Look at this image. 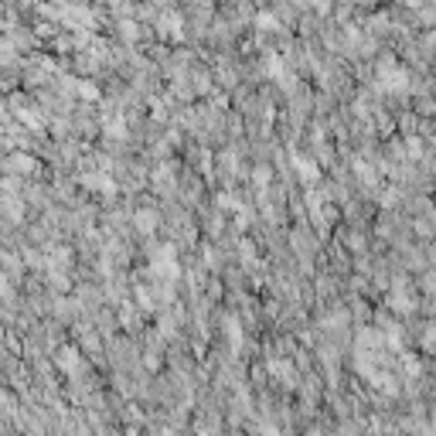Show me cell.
I'll return each instance as SVG.
<instances>
[{
    "label": "cell",
    "mask_w": 436,
    "mask_h": 436,
    "mask_svg": "<svg viewBox=\"0 0 436 436\" xmlns=\"http://www.w3.org/2000/svg\"><path fill=\"white\" fill-rule=\"evenodd\" d=\"M297 171L303 174L307 181H314V177H317V167H314V161H307V157H303V161H297Z\"/></svg>",
    "instance_id": "cell-3"
},
{
    "label": "cell",
    "mask_w": 436,
    "mask_h": 436,
    "mask_svg": "<svg viewBox=\"0 0 436 436\" xmlns=\"http://www.w3.org/2000/svg\"><path fill=\"white\" fill-rule=\"evenodd\" d=\"M31 157H21V153H17V157H11V161H7V167H11V171H31Z\"/></svg>",
    "instance_id": "cell-2"
},
{
    "label": "cell",
    "mask_w": 436,
    "mask_h": 436,
    "mask_svg": "<svg viewBox=\"0 0 436 436\" xmlns=\"http://www.w3.org/2000/svg\"><path fill=\"white\" fill-rule=\"evenodd\" d=\"M153 273H157V276H174V273H177V266H174V253H171V249H164V253L153 256Z\"/></svg>",
    "instance_id": "cell-1"
},
{
    "label": "cell",
    "mask_w": 436,
    "mask_h": 436,
    "mask_svg": "<svg viewBox=\"0 0 436 436\" xmlns=\"http://www.w3.org/2000/svg\"><path fill=\"white\" fill-rule=\"evenodd\" d=\"M140 229H143V232L153 229V215H150V211H140Z\"/></svg>",
    "instance_id": "cell-4"
}]
</instances>
